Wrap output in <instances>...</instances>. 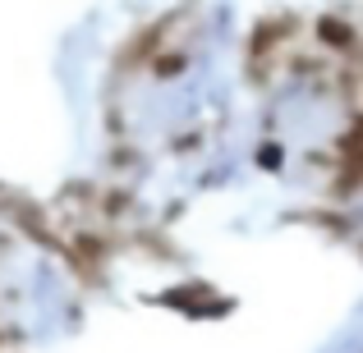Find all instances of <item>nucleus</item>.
Masks as SVG:
<instances>
[{
  "mask_svg": "<svg viewBox=\"0 0 363 353\" xmlns=\"http://www.w3.org/2000/svg\"><path fill=\"white\" fill-rule=\"evenodd\" d=\"M318 33H322V46H327V51H350V46H354V33H350V23L345 18H322L318 23Z\"/></svg>",
  "mask_w": 363,
  "mask_h": 353,
  "instance_id": "nucleus-1",
  "label": "nucleus"
}]
</instances>
